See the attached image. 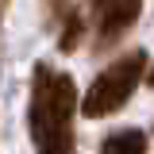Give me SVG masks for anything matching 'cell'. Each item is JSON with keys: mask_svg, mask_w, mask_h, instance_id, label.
Segmentation results:
<instances>
[{"mask_svg": "<svg viewBox=\"0 0 154 154\" xmlns=\"http://www.w3.org/2000/svg\"><path fill=\"white\" fill-rule=\"evenodd\" d=\"M73 77L38 62L31 73V108H27V123L38 154H73Z\"/></svg>", "mask_w": 154, "mask_h": 154, "instance_id": "obj_1", "label": "cell"}, {"mask_svg": "<svg viewBox=\"0 0 154 154\" xmlns=\"http://www.w3.org/2000/svg\"><path fill=\"white\" fill-rule=\"evenodd\" d=\"M143 73H146V54H143V50L123 54L119 62H112V66L89 85V93L81 100V112L89 116V119L119 112V108L131 100V93H135V85L143 81Z\"/></svg>", "mask_w": 154, "mask_h": 154, "instance_id": "obj_2", "label": "cell"}, {"mask_svg": "<svg viewBox=\"0 0 154 154\" xmlns=\"http://www.w3.org/2000/svg\"><path fill=\"white\" fill-rule=\"evenodd\" d=\"M89 8H93V16H96L93 46L96 50H108V46H116V42L123 38V31L131 27L135 19H139L143 0H89Z\"/></svg>", "mask_w": 154, "mask_h": 154, "instance_id": "obj_3", "label": "cell"}, {"mask_svg": "<svg viewBox=\"0 0 154 154\" xmlns=\"http://www.w3.org/2000/svg\"><path fill=\"white\" fill-rule=\"evenodd\" d=\"M100 154H146V135L143 131H116L100 143Z\"/></svg>", "mask_w": 154, "mask_h": 154, "instance_id": "obj_4", "label": "cell"}, {"mask_svg": "<svg viewBox=\"0 0 154 154\" xmlns=\"http://www.w3.org/2000/svg\"><path fill=\"white\" fill-rule=\"evenodd\" d=\"M81 35H85V19L77 16V12H69V16L62 19V35H58V50H77V42H81Z\"/></svg>", "mask_w": 154, "mask_h": 154, "instance_id": "obj_5", "label": "cell"}, {"mask_svg": "<svg viewBox=\"0 0 154 154\" xmlns=\"http://www.w3.org/2000/svg\"><path fill=\"white\" fill-rule=\"evenodd\" d=\"M146 81H150V85H154V66H150V73H146Z\"/></svg>", "mask_w": 154, "mask_h": 154, "instance_id": "obj_6", "label": "cell"}, {"mask_svg": "<svg viewBox=\"0 0 154 154\" xmlns=\"http://www.w3.org/2000/svg\"><path fill=\"white\" fill-rule=\"evenodd\" d=\"M4 4H8V0H0V16H4Z\"/></svg>", "mask_w": 154, "mask_h": 154, "instance_id": "obj_7", "label": "cell"}]
</instances>
